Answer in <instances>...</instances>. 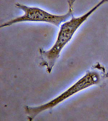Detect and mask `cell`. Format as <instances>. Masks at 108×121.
<instances>
[{"label":"cell","mask_w":108,"mask_h":121,"mask_svg":"<svg viewBox=\"0 0 108 121\" xmlns=\"http://www.w3.org/2000/svg\"><path fill=\"white\" fill-rule=\"evenodd\" d=\"M75 2L73 0L68 1V12L65 14L61 15L52 14L39 8L29 7L17 3L15 4L16 7L23 11L24 14L4 23L0 25V27L2 28L17 23L25 22H44L59 27L61 23L69 20L73 16V5Z\"/></svg>","instance_id":"3"},{"label":"cell","mask_w":108,"mask_h":121,"mask_svg":"<svg viewBox=\"0 0 108 121\" xmlns=\"http://www.w3.org/2000/svg\"><path fill=\"white\" fill-rule=\"evenodd\" d=\"M106 0H102L83 15L79 17L72 16L71 19L63 23L60 27V30L55 43L50 50H45L39 49L41 59L40 66L45 67L48 73H50L57 60L59 58L62 50L70 41L74 35L81 25Z\"/></svg>","instance_id":"1"},{"label":"cell","mask_w":108,"mask_h":121,"mask_svg":"<svg viewBox=\"0 0 108 121\" xmlns=\"http://www.w3.org/2000/svg\"><path fill=\"white\" fill-rule=\"evenodd\" d=\"M105 69L102 67L97 66L89 71L84 76L76 82L68 90L43 105L35 107L26 106L25 110L30 121L33 120L36 116L43 111L51 109L63 101L77 93L89 87L98 84L104 78Z\"/></svg>","instance_id":"2"}]
</instances>
